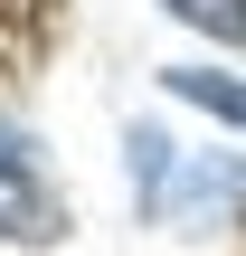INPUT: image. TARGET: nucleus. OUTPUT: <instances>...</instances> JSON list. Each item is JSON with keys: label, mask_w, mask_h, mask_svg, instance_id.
Wrapping results in <instances>:
<instances>
[{"label": "nucleus", "mask_w": 246, "mask_h": 256, "mask_svg": "<svg viewBox=\"0 0 246 256\" xmlns=\"http://www.w3.org/2000/svg\"><path fill=\"white\" fill-rule=\"evenodd\" d=\"M171 19L209 28V48H246V0H171Z\"/></svg>", "instance_id": "nucleus-3"}, {"label": "nucleus", "mask_w": 246, "mask_h": 256, "mask_svg": "<svg viewBox=\"0 0 246 256\" xmlns=\"http://www.w3.org/2000/svg\"><path fill=\"white\" fill-rule=\"evenodd\" d=\"M0 238H19V247L57 238V200L38 190V171H28L19 152H0Z\"/></svg>", "instance_id": "nucleus-1"}, {"label": "nucleus", "mask_w": 246, "mask_h": 256, "mask_svg": "<svg viewBox=\"0 0 246 256\" xmlns=\"http://www.w3.org/2000/svg\"><path fill=\"white\" fill-rule=\"evenodd\" d=\"M171 95H180V104H199V114H218V124H246V86H237V76H209V66H171Z\"/></svg>", "instance_id": "nucleus-2"}]
</instances>
